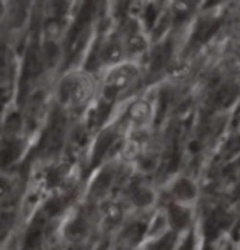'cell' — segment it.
<instances>
[{
	"label": "cell",
	"instance_id": "1",
	"mask_svg": "<svg viewBox=\"0 0 240 250\" xmlns=\"http://www.w3.org/2000/svg\"><path fill=\"white\" fill-rule=\"evenodd\" d=\"M64 128H65V120L64 115L59 110L53 113L51 118V125L49 129L46 131L44 138H43V147L46 152H56L60 149L64 139Z\"/></svg>",
	"mask_w": 240,
	"mask_h": 250
},
{
	"label": "cell",
	"instance_id": "2",
	"mask_svg": "<svg viewBox=\"0 0 240 250\" xmlns=\"http://www.w3.org/2000/svg\"><path fill=\"white\" fill-rule=\"evenodd\" d=\"M138 75V70L133 65H121L120 69L113 70L108 77V83L105 87V97L106 98H115V95L120 90H123L124 87L129 85V82Z\"/></svg>",
	"mask_w": 240,
	"mask_h": 250
},
{
	"label": "cell",
	"instance_id": "3",
	"mask_svg": "<svg viewBox=\"0 0 240 250\" xmlns=\"http://www.w3.org/2000/svg\"><path fill=\"white\" fill-rule=\"evenodd\" d=\"M43 72V61H41L40 56V49H38L36 44H31L26 51V58H25V74L23 77L25 79H31L36 77Z\"/></svg>",
	"mask_w": 240,
	"mask_h": 250
},
{
	"label": "cell",
	"instance_id": "4",
	"mask_svg": "<svg viewBox=\"0 0 240 250\" xmlns=\"http://www.w3.org/2000/svg\"><path fill=\"white\" fill-rule=\"evenodd\" d=\"M92 90H93V85H92L90 80L79 79L77 75H75V82L72 87V93H70V98H72L75 103H83L90 98Z\"/></svg>",
	"mask_w": 240,
	"mask_h": 250
},
{
	"label": "cell",
	"instance_id": "5",
	"mask_svg": "<svg viewBox=\"0 0 240 250\" xmlns=\"http://www.w3.org/2000/svg\"><path fill=\"white\" fill-rule=\"evenodd\" d=\"M21 154V143L20 141H8L0 149V165H8L13 160L18 159Z\"/></svg>",
	"mask_w": 240,
	"mask_h": 250
},
{
	"label": "cell",
	"instance_id": "6",
	"mask_svg": "<svg viewBox=\"0 0 240 250\" xmlns=\"http://www.w3.org/2000/svg\"><path fill=\"white\" fill-rule=\"evenodd\" d=\"M43 228H44V221L41 218H38L35 223L31 224V228L28 229L26 239H25V245L26 249H36L41 242V237H43Z\"/></svg>",
	"mask_w": 240,
	"mask_h": 250
},
{
	"label": "cell",
	"instance_id": "7",
	"mask_svg": "<svg viewBox=\"0 0 240 250\" xmlns=\"http://www.w3.org/2000/svg\"><path fill=\"white\" fill-rule=\"evenodd\" d=\"M150 116V106L145 102H136L129 108V118L136 123H144Z\"/></svg>",
	"mask_w": 240,
	"mask_h": 250
},
{
	"label": "cell",
	"instance_id": "8",
	"mask_svg": "<svg viewBox=\"0 0 240 250\" xmlns=\"http://www.w3.org/2000/svg\"><path fill=\"white\" fill-rule=\"evenodd\" d=\"M173 193L178 200L185 201V200H193L196 196V187L193 185L190 180H180L173 188Z\"/></svg>",
	"mask_w": 240,
	"mask_h": 250
},
{
	"label": "cell",
	"instance_id": "9",
	"mask_svg": "<svg viewBox=\"0 0 240 250\" xmlns=\"http://www.w3.org/2000/svg\"><path fill=\"white\" fill-rule=\"evenodd\" d=\"M85 230H87V224L83 223L82 219H75L74 223H70V224H69V228L65 229V235H67V237H69L70 240L77 242V240H80V239L83 237Z\"/></svg>",
	"mask_w": 240,
	"mask_h": 250
},
{
	"label": "cell",
	"instance_id": "10",
	"mask_svg": "<svg viewBox=\"0 0 240 250\" xmlns=\"http://www.w3.org/2000/svg\"><path fill=\"white\" fill-rule=\"evenodd\" d=\"M111 144H113V133H105L100 136V139H98V143L95 146V160H93V165L98 164V160L106 154V150L110 149Z\"/></svg>",
	"mask_w": 240,
	"mask_h": 250
},
{
	"label": "cell",
	"instance_id": "11",
	"mask_svg": "<svg viewBox=\"0 0 240 250\" xmlns=\"http://www.w3.org/2000/svg\"><path fill=\"white\" fill-rule=\"evenodd\" d=\"M170 221L177 226L178 229L185 228L190 221V213L181 206H173V209H170Z\"/></svg>",
	"mask_w": 240,
	"mask_h": 250
},
{
	"label": "cell",
	"instance_id": "12",
	"mask_svg": "<svg viewBox=\"0 0 240 250\" xmlns=\"http://www.w3.org/2000/svg\"><path fill=\"white\" fill-rule=\"evenodd\" d=\"M58 46H56L54 41H48L44 43L43 46V59H44V64L46 65H53L56 61H58Z\"/></svg>",
	"mask_w": 240,
	"mask_h": 250
},
{
	"label": "cell",
	"instance_id": "13",
	"mask_svg": "<svg viewBox=\"0 0 240 250\" xmlns=\"http://www.w3.org/2000/svg\"><path fill=\"white\" fill-rule=\"evenodd\" d=\"M108 111H110V105H106V103H100V105L90 113V126H100L103 123V120L106 118Z\"/></svg>",
	"mask_w": 240,
	"mask_h": 250
},
{
	"label": "cell",
	"instance_id": "14",
	"mask_svg": "<svg viewBox=\"0 0 240 250\" xmlns=\"http://www.w3.org/2000/svg\"><path fill=\"white\" fill-rule=\"evenodd\" d=\"M121 46L118 43H110L103 49V59L108 61V62H116L121 58Z\"/></svg>",
	"mask_w": 240,
	"mask_h": 250
},
{
	"label": "cell",
	"instance_id": "15",
	"mask_svg": "<svg viewBox=\"0 0 240 250\" xmlns=\"http://www.w3.org/2000/svg\"><path fill=\"white\" fill-rule=\"evenodd\" d=\"M13 219H15V216H13V213H10V211L0 214V240L5 239V235L8 234V230L12 229Z\"/></svg>",
	"mask_w": 240,
	"mask_h": 250
},
{
	"label": "cell",
	"instance_id": "16",
	"mask_svg": "<svg viewBox=\"0 0 240 250\" xmlns=\"http://www.w3.org/2000/svg\"><path fill=\"white\" fill-rule=\"evenodd\" d=\"M152 200H154V195L149 190H145V188H139V190H136L134 195H133V201L138 206L150 205V203H152Z\"/></svg>",
	"mask_w": 240,
	"mask_h": 250
},
{
	"label": "cell",
	"instance_id": "17",
	"mask_svg": "<svg viewBox=\"0 0 240 250\" xmlns=\"http://www.w3.org/2000/svg\"><path fill=\"white\" fill-rule=\"evenodd\" d=\"M74 82H75V75H72V77H67L62 82V85H60V100H62V102H67L69 98H70Z\"/></svg>",
	"mask_w": 240,
	"mask_h": 250
},
{
	"label": "cell",
	"instance_id": "18",
	"mask_svg": "<svg viewBox=\"0 0 240 250\" xmlns=\"http://www.w3.org/2000/svg\"><path fill=\"white\" fill-rule=\"evenodd\" d=\"M128 46H129L131 53H140L142 49H145V41L140 36L134 35V36H129Z\"/></svg>",
	"mask_w": 240,
	"mask_h": 250
},
{
	"label": "cell",
	"instance_id": "19",
	"mask_svg": "<svg viewBox=\"0 0 240 250\" xmlns=\"http://www.w3.org/2000/svg\"><path fill=\"white\" fill-rule=\"evenodd\" d=\"M20 126H21L20 116H18L17 113H12V115L8 116V118H7V121H5V129L8 131V133H13V131H18V129H20Z\"/></svg>",
	"mask_w": 240,
	"mask_h": 250
},
{
	"label": "cell",
	"instance_id": "20",
	"mask_svg": "<svg viewBox=\"0 0 240 250\" xmlns=\"http://www.w3.org/2000/svg\"><path fill=\"white\" fill-rule=\"evenodd\" d=\"M105 213L108 216V219L113 221V223H116V221L121 219V216H123V213H121V208L116 206V205H106L105 206Z\"/></svg>",
	"mask_w": 240,
	"mask_h": 250
},
{
	"label": "cell",
	"instance_id": "21",
	"mask_svg": "<svg viewBox=\"0 0 240 250\" xmlns=\"http://www.w3.org/2000/svg\"><path fill=\"white\" fill-rule=\"evenodd\" d=\"M46 209L49 211V214H58L60 209H62V201L59 200V198H54V200H51L48 205H46Z\"/></svg>",
	"mask_w": 240,
	"mask_h": 250
},
{
	"label": "cell",
	"instance_id": "22",
	"mask_svg": "<svg viewBox=\"0 0 240 250\" xmlns=\"http://www.w3.org/2000/svg\"><path fill=\"white\" fill-rule=\"evenodd\" d=\"M108 182H110V173H103V175L98 178L97 183H95V190L97 191H101L103 188L108 187Z\"/></svg>",
	"mask_w": 240,
	"mask_h": 250
},
{
	"label": "cell",
	"instance_id": "23",
	"mask_svg": "<svg viewBox=\"0 0 240 250\" xmlns=\"http://www.w3.org/2000/svg\"><path fill=\"white\" fill-rule=\"evenodd\" d=\"M58 183H59V170L49 172V175H48V185L49 187H54V185H58Z\"/></svg>",
	"mask_w": 240,
	"mask_h": 250
},
{
	"label": "cell",
	"instance_id": "24",
	"mask_svg": "<svg viewBox=\"0 0 240 250\" xmlns=\"http://www.w3.org/2000/svg\"><path fill=\"white\" fill-rule=\"evenodd\" d=\"M8 97H10V92L7 88H0V106H3V103L8 100Z\"/></svg>",
	"mask_w": 240,
	"mask_h": 250
},
{
	"label": "cell",
	"instance_id": "25",
	"mask_svg": "<svg viewBox=\"0 0 240 250\" xmlns=\"http://www.w3.org/2000/svg\"><path fill=\"white\" fill-rule=\"evenodd\" d=\"M3 62H5V46L0 43V72L3 69Z\"/></svg>",
	"mask_w": 240,
	"mask_h": 250
},
{
	"label": "cell",
	"instance_id": "26",
	"mask_svg": "<svg viewBox=\"0 0 240 250\" xmlns=\"http://www.w3.org/2000/svg\"><path fill=\"white\" fill-rule=\"evenodd\" d=\"M7 191H8V183L3 178H0V196L5 195Z\"/></svg>",
	"mask_w": 240,
	"mask_h": 250
},
{
	"label": "cell",
	"instance_id": "27",
	"mask_svg": "<svg viewBox=\"0 0 240 250\" xmlns=\"http://www.w3.org/2000/svg\"><path fill=\"white\" fill-rule=\"evenodd\" d=\"M2 12H3V5L0 3V13H2Z\"/></svg>",
	"mask_w": 240,
	"mask_h": 250
},
{
	"label": "cell",
	"instance_id": "28",
	"mask_svg": "<svg viewBox=\"0 0 240 250\" xmlns=\"http://www.w3.org/2000/svg\"><path fill=\"white\" fill-rule=\"evenodd\" d=\"M101 250H105V247H103V249H101Z\"/></svg>",
	"mask_w": 240,
	"mask_h": 250
}]
</instances>
